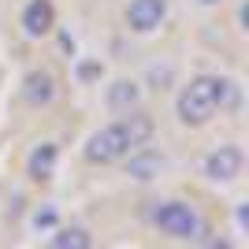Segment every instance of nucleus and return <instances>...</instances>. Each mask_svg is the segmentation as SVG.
I'll list each match as a JSON object with an SVG mask.
<instances>
[{
  "label": "nucleus",
  "instance_id": "obj_1",
  "mask_svg": "<svg viewBox=\"0 0 249 249\" xmlns=\"http://www.w3.org/2000/svg\"><path fill=\"white\" fill-rule=\"evenodd\" d=\"M153 130H156L153 119L134 108V112H123V119H115V123L93 130V134L86 138L82 153H86L89 164H115V160H123L130 149L149 145V142H153Z\"/></svg>",
  "mask_w": 249,
  "mask_h": 249
},
{
  "label": "nucleus",
  "instance_id": "obj_2",
  "mask_svg": "<svg viewBox=\"0 0 249 249\" xmlns=\"http://www.w3.org/2000/svg\"><path fill=\"white\" fill-rule=\"evenodd\" d=\"M219 112V74L190 78L175 97V115L182 126H205Z\"/></svg>",
  "mask_w": 249,
  "mask_h": 249
},
{
  "label": "nucleus",
  "instance_id": "obj_3",
  "mask_svg": "<svg viewBox=\"0 0 249 249\" xmlns=\"http://www.w3.org/2000/svg\"><path fill=\"white\" fill-rule=\"evenodd\" d=\"M149 219H153L156 231L171 234L175 242H197L205 234V219L197 216V208H190L186 201H156L149 208Z\"/></svg>",
  "mask_w": 249,
  "mask_h": 249
},
{
  "label": "nucleus",
  "instance_id": "obj_4",
  "mask_svg": "<svg viewBox=\"0 0 249 249\" xmlns=\"http://www.w3.org/2000/svg\"><path fill=\"white\" fill-rule=\"evenodd\" d=\"M242 164H246V156L238 145H219L205 156V175L212 182H231V178L242 175Z\"/></svg>",
  "mask_w": 249,
  "mask_h": 249
},
{
  "label": "nucleus",
  "instance_id": "obj_5",
  "mask_svg": "<svg viewBox=\"0 0 249 249\" xmlns=\"http://www.w3.org/2000/svg\"><path fill=\"white\" fill-rule=\"evenodd\" d=\"M167 19V0H130L126 8V26L134 34H153Z\"/></svg>",
  "mask_w": 249,
  "mask_h": 249
},
{
  "label": "nucleus",
  "instance_id": "obj_6",
  "mask_svg": "<svg viewBox=\"0 0 249 249\" xmlns=\"http://www.w3.org/2000/svg\"><path fill=\"white\" fill-rule=\"evenodd\" d=\"M22 34L34 37V41H41L45 34H52L56 26V8H52V0H30L26 8H22Z\"/></svg>",
  "mask_w": 249,
  "mask_h": 249
},
{
  "label": "nucleus",
  "instance_id": "obj_7",
  "mask_svg": "<svg viewBox=\"0 0 249 249\" xmlns=\"http://www.w3.org/2000/svg\"><path fill=\"white\" fill-rule=\"evenodd\" d=\"M123 160H126V175L134 178V182H149V178H156L164 171V156L156 153V149H149V145L130 149Z\"/></svg>",
  "mask_w": 249,
  "mask_h": 249
},
{
  "label": "nucleus",
  "instance_id": "obj_8",
  "mask_svg": "<svg viewBox=\"0 0 249 249\" xmlns=\"http://www.w3.org/2000/svg\"><path fill=\"white\" fill-rule=\"evenodd\" d=\"M22 101L34 104V108H49L52 101H56V78H52V71H30L26 78H22Z\"/></svg>",
  "mask_w": 249,
  "mask_h": 249
},
{
  "label": "nucleus",
  "instance_id": "obj_9",
  "mask_svg": "<svg viewBox=\"0 0 249 249\" xmlns=\"http://www.w3.org/2000/svg\"><path fill=\"white\" fill-rule=\"evenodd\" d=\"M56 160H60V153H56V145H52V142L34 145V153L26 156V175H30L34 182H45V178L56 175Z\"/></svg>",
  "mask_w": 249,
  "mask_h": 249
},
{
  "label": "nucleus",
  "instance_id": "obj_10",
  "mask_svg": "<svg viewBox=\"0 0 249 249\" xmlns=\"http://www.w3.org/2000/svg\"><path fill=\"white\" fill-rule=\"evenodd\" d=\"M138 104H142V89H138V82L119 78V82L108 86V108H112V112H134Z\"/></svg>",
  "mask_w": 249,
  "mask_h": 249
},
{
  "label": "nucleus",
  "instance_id": "obj_11",
  "mask_svg": "<svg viewBox=\"0 0 249 249\" xmlns=\"http://www.w3.org/2000/svg\"><path fill=\"white\" fill-rule=\"evenodd\" d=\"M49 246L52 249H89L93 238H89V231H86V227H60L49 238Z\"/></svg>",
  "mask_w": 249,
  "mask_h": 249
},
{
  "label": "nucleus",
  "instance_id": "obj_12",
  "mask_svg": "<svg viewBox=\"0 0 249 249\" xmlns=\"http://www.w3.org/2000/svg\"><path fill=\"white\" fill-rule=\"evenodd\" d=\"M34 227L37 231L56 227V208H37V212H34Z\"/></svg>",
  "mask_w": 249,
  "mask_h": 249
},
{
  "label": "nucleus",
  "instance_id": "obj_13",
  "mask_svg": "<svg viewBox=\"0 0 249 249\" xmlns=\"http://www.w3.org/2000/svg\"><path fill=\"white\" fill-rule=\"evenodd\" d=\"M97 74V63H82V78H93Z\"/></svg>",
  "mask_w": 249,
  "mask_h": 249
},
{
  "label": "nucleus",
  "instance_id": "obj_14",
  "mask_svg": "<svg viewBox=\"0 0 249 249\" xmlns=\"http://www.w3.org/2000/svg\"><path fill=\"white\" fill-rule=\"evenodd\" d=\"M201 4H219V0H201Z\"/></svg>",
  "mask_w": 249,
  "mask_h": 249
}]
</instances>
